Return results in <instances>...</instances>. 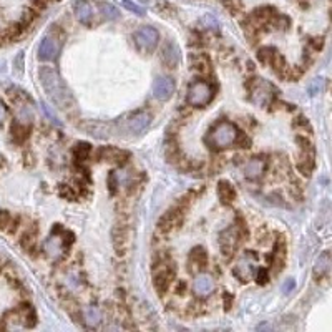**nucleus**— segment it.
<instances>
[{
    "label": "nucleus",
    "mask_w": 332,
    "mask_h": 332,
    "mask_svg": "<svg viewBox=\"0 0 332 332\" xmlns=\"http://www.w3.org/2000/svg\"><path fill=\"white\" fill-rule=\"evenodd\" d=\"M38 75H40V82H42V86L45 88L46 95L50 97V100L58 106V108L70 110L72 106L75 105L68 86L65 85V82L62 80V77L58 75V72L55 68L45 65L40 68Z\"/></svg>",
    "instance_id": "f257e3e1"
},
{
    "label": "nucleus",
    "mask_w": 332,
    "mask_h": 332,
    "mask_svg": "<svg viewBox=\"0 0 332 332\" xmlns=\"http://www.w3.org/2000/svg\"><path fill=\"white\" fill-rule=\"evenodd\" d=\"M239 131L231 122H219L209 133V143L215 148H228L238 141Z\"/></svg>",
    "instance_id": "f03ea898"
},
{
    "label": "nucleus",
    "mask_w": 332,
    "mask_h": 332,
    "mask_svg": "<svg viewBox=\"0 0 332 332\" xmlns=\"http://www.w3.org/2000/svg\"><path fill=\"white\" fill-rule=\"evenodd\" d=\"M151 123L150 113L138 111L135 115H130L128 118H123L118 122V128L123 133H130V135H141V133L148 128Z\"/></svg>",
    "instance_id": "7ed1b4c3"
},
{
    "label": "nucleus",
    "mask_w": 332,
    "mask_h": 332,
    "mask_svg": "<svg viewBox=\"0 0 332 332\" xmlns=\"http://www.w3.org/2000/svg\"><path fill=\"white\" fill-rule=\"evenodd\" d=\"M133 40H135V45L139 52L150 53L151 50H155V46L158 45L159 33L156 32V29H153V27H141V29H138L135 32Z\"/></svg>",
    "instance_id": "20e7f679"
},
{
    "label": "nucleus",
    "mask_w": 332,
    "mask_h": 332,
    "mask_svg": "<svg viewBox=\"0 0 332 332\" xmlns=\"http://www.w3.org/2000/svg\"><path fill=\"white\" fill-rule=\"evenodd\" d=\"M212 86L206 82H195L188 90V103L193 106H204L212 100Z\"/></svg>",
    "instance_id": "39448f33"
},
{
    "label": "nucleus",
    "mask_w": 332,
    "mask_h": 332,
    "mask_svg": "<svg viewBox=\"0 0 332 332\" xmlns=\"http://www.w3.org/2000/svg\"><path fill=\"white\" fill-rule=\"evenodd\" d=\"M272 97H274V88L271 86V83L257 78L254 85H252V91H251L252 103L263 108V106H268L272 102Z\"/></svg>",
    "instance_id": "423d86ee"
},
{
    "label": "nucleus",
    "mask_w": 332,
    "mask_h": 332,
    "mask_svg": "<svg viewBox=\"0 0 332 332\" xmlns=\"http://www.w3.org/2000/svg\"><path fill=\"white\" fill-rule=\"evenodd\" d=\"M175 91V82L171 77H158L153 83V95L159 102H166Z\"/></svg>",
    "instance_id": "0eeeda50"
},
{
    "label": "nucleus",
    "mask_w": 332,
    "mask_h": 332,
    "mask_svg": "<svg viewBox=\"0 0 332 332\" xmlns=\"http://www.w3.org/2000/svg\"><path fill=\"white\" fill-rule=\"evenodd\" d=\"M60 52V42L55 37L46 35L38 46V57L43 62H50V60H55Z\"/></svg>",
    "instance_id": "6e6552de"
},
{
    "label": "nucleus",
    "mask_w": 332,
    "mask_h": 332,
    "mask_svg": "<svg viewBox=\"0 0 332 332\" xmlns=\"http://www.w3.org/2000/svg\"><path fill=\"white\" fill-rule=\"evenodd\" d=\"M256 271H257V266H256V259L249 256V254H246L243 256L241 259L238 261L236 264V276L239 279H243V281H249V279L256 274Z\"/></svg>",
    "instance_id": "1a4fd4ad"
},
{
    "label": "nucleus",
    "mask_w": 332,
    "mask_h": 332,
    "mask_svg": "<svg viewBox=\"0 0 332 332\" xmlns=\"http://www.w3.org/2000/svg\"><path fill=\"white\" fill-rule=\"evenodd\" d=\"M212 289H215V279H212V276L203 272V274H198L195 277L193 292H195L198 297H208L212 292Z\"/></svg>",
    "instance_id": "9d476101"
},
{
    "label": "nucleus",
    "mask_w": 332,
    "mask_h": 332,
    "mask_svg": "<svg viewBox=\"0 0 332 332\" xmlns=\"http://www.w3.org/2000/svg\"><path fill=\"white\" fill-rule=\"evenodd\" d=\"M43 249H45L46 254H49V257L58 259L60 256L63 254V251H65V241H63L62 238H58L57 234H53V236H50L45 241Z\"/></svg>",
    "instance_id": "9b49d317"
},
{
    "label": "nucleus",
    "mask_w": 332,
    "mask_h": 332,
    "mask_svg": "<svg viewBox=\"0 0 332 332\" xmlns=\"http://www.w3.org/2000/svg\"><path fill=\"white\" fill-rule=\"evenodd\" d=\"M264 171H266V163L259 158L249 159V161L244 164V175L248 179H252V181L261 178L264 175Z\"/></svg>",
    "instance_id": "f8f14e48"
},
{
    "label": "nucleus",
    "mask_w": 332,
    "mask_h": 332,
    "mask_svg": "<svg viewBox=\"0 0 332 332\" xmlns=\"http://www.w3.org/2000/svg\"><path fill=\"white\" fill-rule=\"evenodd\" d=\"M73 12H75V17L78 22H82L85 25H88L91 22L93 9L86 0H77V2L73 4Z\"/></svg>",
    "instance_id": "ddd939ff"
},
{
    "label": "nucleus",
    "mask_w": 332,
    "mask_h": 332,
    "mask_svg": "<svg viewBox=\"0 0 332 332\" xmlns=\"http://www.w3.org/2000/svg\"><path fill=\"white\" fill-rule=\"evenodd\" d=\"M163 60H164V63L168 65V66H176L178 62H179V50H178V46L176 43H168L164 46V50H163Z\"/></svg>",
    "instance_id": "4468645a"
},
{
    "label": "nucleus",
    "mask_w": 332,
    "mask_h": 332,
    "mask_svg": "<svg viewBox=\"0 0 332 332\" xmlns=\"http://www.w3.org/2000/svg\"><path fill=\"white\" fill-rule=\"evenodd\" d=\"M329 269H330V254L329 252H322L316 261L314 272L317 276H324L325 272H329Z\"/></svg>",
    "instance_id": "2eb2a0df"
},
{
    "label": "nucleus",
    "mask_w": 332,
    "mask_h": 332,
    "mask_svg": "<svg viewBox=\"0 0 332 332\" xmlns=\"http://www.w3.org/2000/svg\"><path fill=\"white\" fill-rule=\"evenodd\" d=\"M32 118H33V111H32V106L29 105H22L18 108V113H17V123L20 126H27L32 123Z\"/></svg>",
    "instance_id": "dca6fc26"
},
{
    "label": "nucleus",
    "mask_w": 332,
    "mask_h": 332,
    "mask_svg": "<svg viewBox=\"0 0 332 332\" xmlns=\"http://www.w3.org/2000/svg\"><path fill=\"white\" fill-rule=\"evenodd\" d=\"M83 319L88 325H98L102 321V314H100L98 307H86L83 311Z\"/></svg>",
    "instance_id": "f3484780"
},
{
    "label": "nucleus",
    "mask_w": 332,
    "mask_h": 332,
    "mask_svg": "<svg viewBox=\"0 0 332 332\" xmlns=\"http://www.w3.org/2000/svg\"><path fill=\"white\" fill-rule=\"evenodd\" d=\"M223 244L224 243H228V246H223V251H224V256L226 254H231V251L234 249V246H236V234H234V231L229 229V231H226V234L223 236Z\"/></svg>",
    "instance_id": "a211bd4d"
},
{
    "label": "nucleus",
    "mask_w": 332,
    "mask_h": 332,
    "mask_svg": "<svg viewBox=\"0 0 332 332\" xmlns=\"http://www.w3.org/2000/svg\"><path fill=\"white\" fill-rule=\"evenodd\" d=\"M100 9H102V13L106 20H115L120 17V12L116 7H113L111 4H102L100 5Z\"/></svg>",
    "instance_id": "6ab92c4d"
},
{
    "label": "nucleus",
    "mask_w": 332,
    "mask_h": 332,
    "mask_svg": "<svg viewBox=\"0 0 332 332\" xmlns=\"http://www.w3.org/2000/svg\"><path fill=\"white\" fill-rule=\"evenodd\" d=\"M219 196H221L223 201H228V203L234 199V191H232L229 183H224L223 181L221 184H219Z\"/></svg>",
    "instance_id": "aec40b11"
},
{
    "label": "nucleus",
    "mask_w": 332,
    "mask_h": 332,
    "mask_svg": "<svg viewBox=\"0 0 332 332\" xmlns=\"http://www.w3.org/2000/svg\"><path fill=\"white\" fill-rule=\"evenodd\" d=\"M324 85H325L324 78H316L314 82L311 83V86H309V91H311V95H316V93L322 91V90H324Z\"/></svg>",
    "instance_id": "412c9836"
},
{
    "label": "nucleus",
    "mask_w": 332,
    "mask_h": 332,
    "mask_svg": "<svg viewBox=\"0 0 332 332\" xmlns=\"http://www.w3.org/2000/svg\"><path fill=\"white\" fill-rule=\"evenodd\" d=\"M123 5L126 7L128 10H131V12H135L136 15H145V10L141 9L139 5H136V4H133V2H130V0H123Z\"/></svg>",
    "instance_id": "4be33fe9"
},
{
    "label": "nucleus",
    "mask_w": 332,
    "mask_h": 332,
    "mask_svg": "<svg viewBox=\"0 0 332 332\" xmlns=\"http://www.w3.org/2000/svg\"><path fill=\"white\" fill-rule=\"evenodd\" d=\"M5 118H7V106L2 100H0V123H2Z\"/></svg>",
    "instance_id": "5701e85b"
},
{
    "label": "nucleus",
    "mask_w": 332,
    "mask_h": 332,
    "mask_svg": "<svg viewBox=\"0 0 332 332\" xmlns=\"http://www.w3.org/2000/svg\"><path fill=\"white\" fill-rule=\"evenodd\" d=\"M289 289H294V281H288L284 286V292H289Z\"/></svg>",
    "instance_id": "b1692460"
},
{
    "label": "nucleus",
    "mask_w": 332,
    "mask_h": 332,
    "mask_svg": "<svg viewBox=\"0 0 332 332\" xmlns=\"http://www.w3.org/2000/svg\"><path fill=\"white\" fill-rule=\"evenodd\" d=\"M259 282H264V271H259Z\"/></svg>",
    "instance_id": "393cba45"
}]
</instances>
